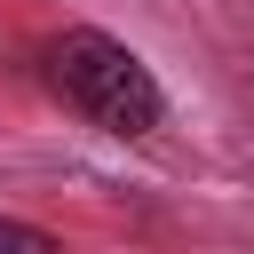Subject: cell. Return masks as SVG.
<instances>
[{"label":"cell","instance_id":"1","mask_svg":"<svg viewBox=\"0 0 254 254\" xmlns=\"http://www.w3.org/2000/svg\"><path fill=\"white\" fill-rule=\"evenodd\" d=\"M48 71H56V87H64V103L71 111H87L103 135H151L159 127V79H151V64L135 56V48H119L111 32H64L56 48H48Z\"/></svg>","mask_w":254,"mask_h":254},{"label":"cell","instance_id":"2","mask_svg":"<svg viewBox=\"0 0 254 254\" xmlns=\"http://www.w3.org/2000/svg\"><path fill=\"white\" fill-rule=\"evenodd\" d=\"M0 254H56V238L32 230V222H16V214H0Z\"/></svg>","mask_w":254,"mask_h":254}]
</instances>
